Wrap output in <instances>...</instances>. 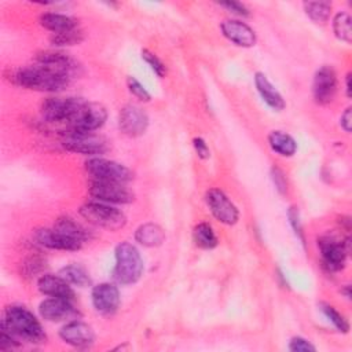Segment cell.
Returning <instances> with one entry per match:
<instances>
[{"label": "cell", "instance_id": "obj_37", "mask_svg": "<svg viewBox=\"0 0 352 352\" xmlns=\"http://www.w3.org/2000/svg\"><path fill=\"white\" fill-rule=\"evenodd\" d=\"M192 144H194L195 153H197V155H198L199 158H202V160L209 158L210 151H209V147H208L206 142H205L202 138H195V139L192 140Z\"/></svg>", "mask_w": 352, "mask_h": 352}, {"label": "cell", "instance_id": "obj_13", "mask_svg": "<svg viewBox=\"0 0 352 352\" xmlns=\"http://www.w3.org/2000/svg\"><path fill=\"white\" fill-rule=\"evenodd\" d=\"M148 126L147 114L135 104H126L120 110L118 128L121 132L131 138L140 136Z\"/></svg>", "mask_w": 352, "mask_h": 352}, {"label": "cell", "instance_id": "obj_29", "mask_svg": "<svg viewBox=\"0 0 352 352\" xmlns=\"http://www.w3.org/2000/svg\"><path fill=\"white\" fill-rule=\"evenodd\" d=\"M351 16L346 12H337L333 19V32L336 37L346 44L352 41V28Z\"/></svg>", "mask_w": 352, "mask_h": 352}, {"label": "cell", "instance_id": "obj_35", "mask_svg": "<svg viewBox=\"0 0 352 352\" xmlns=\"http://www.w3.org/2000/svg\"><path fill=\"white\" fill-rule=\"evenodd\" d=\"M220 6L227 8L230 12H232L238 16H249V10L246 8L245 4L239 3V1H223V3H220Z\"/></svg>", "mask_w": 352, "mask_h": 352}, {"label": "cell", "instance_id": "obj_7", "mask_svg": "<svg viewBox=\"0 0 352 352\" xmlns=\"http://www.w3.org/2000/svg\"><path fill=\"white\" fill-rule=\"evenodd\" d=\"M88 192L96 201L106 204H129L133 201V192L125 186V183L120 182H109V180H95L89 182Z\"/></svg>", "mask_w": 352, "mask_h": 352}, {"label": "cell", "instance_id": "obj_22", "mask_svg": "<svg viewBox=\"0 0 352 352\" xmlns=\"http://www.w3.org/2000/svg\"><path fill=\"white\" fill-rule=\"evenodd\" d=\"M40 25L52 32L54 34H59V33H65V32H70L78 28L77 19L65 14H58V12H45L41 14L38 18Z\"/></svg>", "mask_w": 352, "mask_h": 352}, {"label": "cell", "instance_id": "obj_41", "mask_svg": "<svg viewBox=\"0 0 352 352\" xmlns=\"http://www.w3.org/2000/svg\"><path fill=\"white\" fill-rule=\"evenodd\" d=\"M352 88H351V73H348L346 74V78H345V91H346V96L348 98H351V95H352V91H351Z\"/></svg>", "mask_w": 352, "mask_h": 352}, {"label": "cell", "instance_id": "obj_16", "mask_svg": "<svg viewBox=\"0 0 352 352\" xmlns=\"http://www.w3.org/2000/svg\"><path fill=\"white\" fill-rule=\"evenodd\" d=\"M38 312L43 319L48 322H63L67 319H74L77 309L72 304V300L50 297L40 302Z\"/></svg>", "mask_w": 352, "mask_h": 352}, {"label": "cell", "instance_id": "obj_38", "mask_svg": "<svg viewBox=\"0 0 352 352\" xmlns=\"http://www.w3.org/2000/svg\"><path fill=\"white\" fill-rule=\"evenodd\" d=\"M289 219H290V223L293 226V230L294 232L300 236L301 241H304L302 238V228H301V223H300V217H298V212L296 208H290L289 209Z\"/></svg>", "mask_w": 352, "mask_h": 352}, {"label": "cell", "instance_id": "obj_2", "mask_svg": "<svg viewBox=\"0 0 352 352\" xmlns=\"http://www.w3.org/2000/svg\"><path fill=\"white\" fill-rule=\"evenodd\" d=\"M1 327H4L18 340H25L33 344H41L45 341V333L41 323L25 307H7L1 320Z\"/></svg>", "mask_w": 352, "mask_h": 352}, {"label": "cell", "instance_id": "obj_3", "mask_svg": "<svg viewBox=\"0 0 352 352\" xmlns=\"http://www.w3.org/2000/svg\"><path fill=\"white\" fill-rule=\"evenodd\" d=\"M116 265L113 279L118 285L136 283L143 274V260L139 250L129 242H121L116 246Z\"/></svg>", "mask_w": 352, "mask_h": 352}, {"label": "cell", "instance_id": "obj_25", "mask_svg": "<svg viewBox=\"0 0 352 352\" xmlns=\"http://www.w3.org/2000/svg\"><path fill=\"white\" fill-rule=\"evenodd\" d=\"M192 239L201 249H213L217 246V235L210 224L199 223L192 231Z\"/></svg>", "mask_w": 352, "mask_h": 352}, {"label": "cell", "instance_id": "obj_30", "mask_svg": "<svg viewBox=\"0 0 352 352\" xmlns=\"http://www.w3.org/2000/svg\"><path fill=\"white\" fill-rule=\"evenodd\" d=\"M320 311L323 312V315L333 323V326L342 333H346L349 330V324L346 322V319L330 304L326 302H320Z\"/></svg>", "mask_w": 352, "mask_h": 352}, {"label": "cell", "instance_id": "obj_12", "mask_svg": "<svg viewBox=\"0 0 352 352\" xmlns=\"http://www.w3.org/2000/svg\"><path fill=\"white\" fill-rule=\"evenodd\" d=\"M337 94V74L333 67L324 65L319 67L314 76L312 95L316 103L327 104Z\"/></svg>", "mask_w": 352, "mask_h": 352}, {"label": "cell", "instance_id": "obj_9", "mask_svg": "<svg viewBox=\"0 0 352 352\" xmlns=\"http://www.w3.org/2000/svg\"><path fill=\"white\" fill-rule=\"evenodd\" d=\"M320 249L322 264L327 271H340L345 265V260L349 252V239L340 242L331 236H322L318 241Z\"/></svg>", "mask_w": 352, "mask_h": 352}, {"label": "cell", "instance_id": "obj_5", "mask_svg": "<svg viewBox=\"0 0 352 352\" xmlns=\"http://www.w3.org/2000/svg\"><path fill=\"white\" fill-rule=\"evenodd\" d=\"M84 103V99L73 96L48 98L41 104V114L50 122H72Z\"/></svg>", "mask_w": 352, "mask_h": 352}, {"label": "cell", "instance_id": "obj_4", "mask_svg": "<svg viewBox=\"0 0 352 352\" xmlns=\"http://www.w3.org/2000/svg\"><path fill=\"white\" fill-rule=\"evenodd\" d=\"M80 214L88 223L109 231H117L126 224V217L124 212L111 206L110 204L100 201L85 202L80 208Z\"/></svg>", "mask_w": 352, "mask_h": 352}, {"label": "cell", "instance_id": "obj_34", "mask_svg": "<svg viewBox=\"0 0 352 352\" xmlns=\"http://www.w3.org/2000/svg\"><path fill=\"white\" fill-rule=\"evenodd\" d=\"M289 349L293 352H314L316 348L302 337H293L289 342Z\"/></svg>", "mask_w": 352, "mask_h": 352}, {"label": "cell", "instance_id": "obj_6", "mask_svg": "<svg viewBox=\"0 0 352 352\" xmlns=\"http://www.w3.org/2000/svg\"><path fill=\"white\" fill-rule=\"evenodd\" d=\"M85 170L95 180H109L128 183L133 179V173L129 168L111 160L94 157L85 161Z\"/></svg>", "mask_w": 352, "mask_h": 352}, {"label": "cell", "instance_id": "obj_28", "mask_svg": "<svg viewBox=\"0 0 352 352\" xmlns=\"http://www.w3.org/2000/svg\"><path fill=\"white\" fill-rule=\"evenodd\" d=\"M304 11L315 23H324L330 18L331 4L329 1H305Z\"/></svg>", "mask_w": 352, "mask_h": 352}, {"label": "cell", "instance_id": "obj_26", "mask_svg": "<svg viewBox=\"0 0 352 352\" xmlns=\"http://www.w3.org/2000/svg\"><path fill=\"white\" fill-rule=\"evenodd\" d=\"M59 275L70 285H74L78 287H87L91 285V278H89L88 272L85 271L84 267H81L78 264H70V265L60 268Z\"/></svg>", "mask_w": 352, "mask_h": 352}, {"label": "cell", "instance_id": "obj_17", "mask_svg": "<svg viewBox=\"0 0 352 352\" xmlns=\"http://www.w3.org/2000/svg\"><path fill=\"white\" fill-rule=\"evenodd\" d=\"M220 30L228 41L234 43L238 47H243V48L253 47L257 40L254 30L249 25L238 19L223 21L220 25Z\"/></svg>", "mask_w": 352, "mask_h": 352}, {"label": "cell", "instance_id": "obj_1", "mask_svg": "<svg viewBox=\"0 0 352 352\" xmlns=\"http://www.w3.org/2000/svg\"><path fill=\"white\" fill-rule=\"evenodd\" d=\"M10 80L22 88L38 92H59L70 81L69 77L55 73L38 63L12 70Z\"/></svg>", "mask_w": 352, "mask_h": 352}, {"label": "cell", "instance_id": "obj_14", "mask_svg": "<svg viewBox=\"0 0 352 352\" xmlns=\"http://www.w3.org/2000/svg\"><path fill=\"white\" fill-rule=\"evenodd\" d=\"M59 337L74 348H88L95 341V333L88 323L81 320H70L59 330Z\"/></svg>", "mask_w": 352, "mask_h": 352}, {"label": "cell", "instance_id": "obj_11", "mask_svg": "<svg viewBox=\"0 0 352 352\" xmlns=\"http://www.w3.org/2000/svg\"><path fill=\"white\" fill-rule=\"evenodd\" d=\"M62 144L67 151L82 155H99L107 151L106 142L94 133L69 132Z\"/></svg>", "mask_w": 352, "mask_h": 352}, {"label": "cell", "instance_id": "obj_31", "mask_svg": "<svg viewBox=\"0 0 352 352\" xmlns=\"http://www.w3.org/2000/svg\"><path fill=\"white\" fill-rule=\"evenodd\" d=\"M84 38L82 32L77 28L74 30L70 32H65V33H59V34H54L51 37V43L54 45L58 47H63V45H76L78 43H81Z\"/></svg>", "mask_w": 352, "mask_h": 352}, {"label": "cell", "instance_id": "obj_20", "mask_svg": "<svg viewBox=\"0 0 352 352\" xmlns=\"http://www.w3.org/2000/svg\"><path fill=\"white\" fill-rule=\"evenodd\" d=\"M37 287L43 294L50 297H59V298H66L72 301L74 298V292L70 283L66 282L59 274L58 275L45 274L40 276L37 280Z\"/></svg>", "mask_w": 352, "mask_h": 352}, {"label": "cell", "instance_id": "obj_36", "mask_svg": "<svg viewBox=\"0 0 352 352\" xmlns=\"http://www.w3.org/2000/svg\"><path fill=\"white\" fill-rule=\"evenodd\" d=\"M18 345H19L18 338L14 337L4 327H1V331H0V348L1 349H10V348H15Z\"/></svg>", "mask_w": 352, "mask_h": 352}, {"label": "cell", "instance_id": "obj_39", "mask_svg": "<svg viewBox=\"0 0 352 352\" xmlns=\"http://www.w3.org/2000/svg\"><path fill=\"white\" fill-rule=\"evenodd\" d=\"M351 107L345 109V111L341 114V118H340V124L342 126V129L345 132H351V126H352V114H351Z\"/></svg>", "mask_w": 352, "mask_h": 352}, {"label": "cell", "instance_id": "obj_33", "mask_svg": "<svg viewBox=\"0 0 352 352\" xmlns=\"http://www.w3.org/2000/svg\"><path fill=\"white\" fill-rule=\"evenodd\" d=\"M126 85H128V91L139 100L142 102H148L151 99L150 94L147 92V89L135 78V77H128L126 78Z\"/></svg>", "mask_w": 352, "mask_h": 352}, {"label": "cell", "instance_id": "obj_23", "mask_svg": "<svg viewBox=\"0 0 352 352\" xmlns=\"http://www.w3.org/2000/svg\"><path fill=\"white\" fill-rule=\"evenodd\" d=\"M135 239L143 246L155 248L162 245V242L165 241V232L158 224L146 223L138 227L135 232Z\"/></svg>", "mask_w": 352, "mask_h": 352}, {"label": "cell", "instance_id": "obj_24", "mask_svg": "<svg viewBox=\"0 0 352 352\" xmlns=\"http://www.w3.org/2000/svg\"><path fill=\"white\" fill-rule=\"evenodd\" d=\"M268 144L272 151L282 157H292L297 151L296 140L282 131H272L268 135Z\"/></svg>", "mask_w": 352, "mask_h": 352}, {"label": "cell", "instance_id": "obj_10", "mask_svg": "<svg viewBox=\"0 0 352 352\" xmlns=\"http://www.w3.org/2000/svg\"><path fill=\"white\" fill-rule=\"evenodd\" d=\"M206 205L212 214L223 224L232 226L239 219V210L232 201L219 188H210L205 195Z\"/></svg>", "mask_w": 352, "mask_h": 352}, {"label": "cell", "instance_id": "obj_8", "mask_svg": "<svg viewBox=\"0 0 352 352\" xmlns=\"http://www.w3.org/2000/svg\"><path fill=\"white\" fill-rule=\"evenodd\" d=\"M106 118L107 111L103 104L96 102H85L70 122V132L92 133L106 122Z\"/></svg>", "mask_w": 352, "mask_h": 352}, {"label": "cell", "instance_id": "obj_18", "mask_svg": "<svg viewBox=\"0 0 352 352\" xmlns=\"http://www.w3.org/2000/svg\"><path fill=\"white\" fill-rule=\"evenodd\" d=\"M34 239L48 249L54 250H78L82 242L60 232L56 228H38L34 232Z\"/></svg>", "mask_w": 352, "mask_h": 352}, {"label": "cell", "instance_id": "obj_40", "mask_svg": "<svg viewBox=\"0 0 352 352\" xmlns=\"http://www.w3.org/2000/svg\"><path fill=\"white\" fill-rule=\"evenodd\" d=\"M272 179H274V183L276 184V188L280 192H283L286 190V180L283 177V173L279 169H272Z\"/></svg>", "mask_w": 352, "mask_h": 352}, {"label": "cell", "instance_id": "obj_27", "mask_svg": "<svg viewBox=\"0 0 352 352\" xmlns=\"http://www.w3.org/2000/svg\"><path fill=\"white\" fill-rule=\"evenodd\" d=\"M54 228L59 230L60 232L80 241V242H84L88 239V232L87 230L78 224L76 220L67 217V216H63V217H59L55 224H54Z\"/></svg>", "mask_w": 352, "mask_h": 352}, {"label": "cell", "instance_id": "obj_15", "mask_svg": "<svg viewBox=\"0 0 352 352\" xmlns=\"http://www.w3.org/2000/svg\"><path fill=\"white\" fill-rule=\"evenodd\" d=\"M91 298H92L94 308L103 315H110L116 312L120 305L118 287L109 282H103L94 286Z\"/></svg>", "mask_w": 352, "mask_h": 352}, {"label": "cell", "instance_id": "obj_32", "mask_svg": "<svg viewBox=\"0 0 352 352\" xmlns=\"http://www.w3.org/2000/svg\"><path fill=\"white\" fill-rule=\"evenodd\" d=\"M142 58L146 60V63L153 69V72L158 77H164L165 76V73H166L165 65L161 62V59L155 54H153V52H150L147 50H143L142 51Z\"/></svg>", "mask_w": 352, "mask_h": 352}, {"label": "cell", "instance_id": "obj_19", "mask_svg": "<svg viewBox=\"0 0 352 352\" xmlns=\"http://www.w3.org/2000/svg\"><path fill=\"white\" fill-rule=\"evenodd\" d=\"M36 63H38L55 73L66 76L69 78H72L77 73V69H78V65L70 56H67L66 54L54 52V51L40 52L36 56Z\"/></svg>", "mask_w": 352, "mask_h": 352}, {"label": "cell", "instance_id": "obj_21", "mask_svg": "<svg viewBox=\"0 0 352 352\" xmlns=\"http://www.w3.org/2000/svg\"><path fill=\"white\" fill-rule=\"evenodd\" d=\"M254 85L257 88V92L260 94L261 99L275 111H280L285 109L286 103L282 98V95L278 92V89L271 84V81L267 78L264 73L257 72L254 74Z\"/></svg>", "mask_w": 352, "mask_h": 352}]
</instances>
